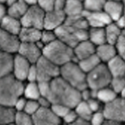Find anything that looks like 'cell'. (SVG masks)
Listing matches in <instances>:
<instances>
[{
  "label": "cell",
  "instance_id": "6da1fadb",
  "mask_svg": "<svg viewBox=\"0 0 125 125\" xmlns=\"http://www.w3.org/2000/svg\"><path fill=\"white\" fill-rule=\"evenodd\" d=\"M89 28L85 19L81 15L66 17L62 24L54 31L58 39L73 48L81 41L88 39Z\"/></svg>",
  "mask_w": 125,
  "mask_h": 125
},
{
  "label": "cell",
  "instance_id": "7a4b0ae2",
  "mask_svg": "<svg viewBox=\"0 0 125 125\" xmlns=\"http://www.w3.org/2000/svg\"><path fill=\"white\" fill-rule=\"evenodd\" d=\"M46 97L51 104H60L73 109L81 100L80 91L70 85L60 76L50 82Z\"/></svg>",
  "mask_w": 125,
  "mask_h": 125
},
{
  "label": "cell",
  "instance_id": "3957f363",
  "mask_svg": "<svg viewBox=\"0 0 125 125\" xmlns=\"http://www.w3.org/2000/svg\"><path fill=\"white\" fill-rule=\"evenodd\" d=\"M24 87L23 82L11 74L0 78V104L13 107L23 95Z\"/></svg>",
  "mask_w": 125,
  "mask_h": 125
},
{
  "label": "cell",
  "instance_id": "277c9868",
  "mask_svg": "<svg viewBox=\"0 0 125 125\" xmlns=\"http://www.w3.org/2000/svg\"><path fill=\"white\" fill-rule=\"evenodd\" d=\"M42 52V56L60 67L67 63L76 62L73 48L58 39L44 46Z\"/></svg>",
  "mask_w": 125,
  "mask_h": 125
},
{
  "label": "cell",
  "instance_id": "5b68a950",
  "mask_svg": "<svg viewBox=\"0 0 125 125\" xmlns=\"http://www.w3.org/2000/svg\"><path fill=\"white\" fill-rule=\"evenodd\" d=\"M60 76L79 91L88 88L86 74L76 62L72 61L60 67Z\"/></svg>",
  "mask_w": 125,
  "mask_h": 125
},
{
  "label": "cell",
  "instance_id": "8992f818",
  "mask_svg": "<svg viewBox=\"0 0 125 125\" xmlns=\"http://www.w3.org/2000/svg\"><path fill=\"white\" fill-rule=\"evenodd\" d=\"M105 118L103 124L119 125L125 122V99L117 97L105 104L102 110Z\"/></svg>",
  "mask_w": 125,
  "mask_h": 125
},
{
  "label": "cell",
  "instance_id": "52a82bcc",
  "mask_svg": "<svg viewBox=\"0 0 125 125\" xmlns=\"http://www.w3.org/2000/svg\"><path fill=\"white\" fill-rule=\"evenodd\" d=\"M112 77L106 64L101 62L86 74L87 87L92 90L98 91L109 86Z\"/></svg>",
  "mask_w": 125,
  "mask_h": 125
},
{
  "label": "cell",
  "instance_id": "ba28073f",
  "mask_svg": "<svg viewBox=\"0 0 125 125\" xmlns=\"http://www.w3.org/2000/svg\"><path fill=\"white\" fill-rule=\"evenodd\" d=\"M34 64L37 72V82H50L60 76V67L43 56Z\"/></svg>",
  "mask_w": 125,
  "mask_h": 125
},
{
  "label": "cell",
  "instance_id": "9c48e42d",
  "mask_svg": "<svg viewBox=\"0 0 125 125\" xmlns=\"http://www.w3.org/2000/svg\"><path fill=\"white\" fill-rule=\"evenodd\" d=\"M45 14V12L38 5L29 7L27 11L20 19L22 26L43 29Z\"/></svg>",
  "mask_w": 125,
  "mask_h": 125
},
{
  "label": "cell",
  "instance_id": "30bf717a",
  "mask_svg": "<svg viewBox=\"0 0 125 125\" xmlns=\"http://www.w3.org/2000/svg\"><path fill=\"white\" fill-rule=\"evenodd\" d=\"M33 124L59 125L62 120L53 113L51 107H40L32 115Z\"/></svg>",
  "mask_w": 125,
  "mask_h": 125
},
{
  "label": "cell",
  "instance_id": "8fae6325",
  "mask_svg": "<svg viewBox=\"0 0 125 125\" xmlns=\"http://www.w3.org/2000/svg\"><path fill=\"white\" fill-rule=\"evenodd\" d=\"M17 52L31 64H35L42 56V49L37 43L21 42Z\"/></svg>",
  "mask_w": 125,
  "mask_h": 125
},
{
  "label": "cell",
  "instance_id": "7c38bea8",
  "mask_svg": "<svg viewBox=\"0 0 125 125\" xmlns=\"http://www.w3.org/2000/svg\"><path fill=\"white\" fill-rule=\"evenodd\" d=\"M89 28H104L112 21L103 10L84 11L82 14Z\"/></svg>",
  "mask_w": 125,
  "mask_h": 125
},
{
  "label": "cell",
  "instance_id": "4fadbf2b",
  "mask_svg": "<svg viewBox=\"0 0 125 125\" xmlns=\"http://www.w3.org/2000/svg\"><path fill=\"white\" fill-rule=\"evenodd\" d=\"M18 36L0 27V51L11 54L17 52L20 44Z\"/></svg>",
  "mask_w": 125,
  "mask_h": 125
},
{
  "label": "cell",
  "instance_id": "5bb4252c",
  "mask_svg": "<svg viewBox=\"0 0 125 125\" xmlns=\"http://www.w3.org/2000/svg\"><path fill=\"white\" fill-rule=\"evenodd\" d=\"M66 17L62 10L53 9L46 12L44 19L43 29L55 31L62 24Z\"/></svg>",
  "mask_w": 125,
  "mask_h": 125
},
{
  "label": "cell",
  "instance_id": "9a60e30c",
  "mask_svg": "<svg viewBox=\"0 0 125 125\" xmlns=\"http://www.w3.org/2000/svg\"><path fill=\"white\" fill-rule=\"evenodd\" d=\"M31 64L25 58L18 54L13 59V75L22 82L27 78L29 69Z\"/></svg>",
  "mask_w": 125,
  "mask_h": 125
},
{
  "label": "cell",
  "instance_id": "2e32d148",
  "mask_svg": "<svg viewBox=\"0 0 125 125\" xmlns=\"http://www.w3.org/2000/svg\"><path fill=\"white\" fill-rule=\"evenodd\" d=\"M103 10L104 12L112 22L124 15V1L107 0Z\"/></svg>",
  "mask_w": 125,
  "mask_h": 125
},
{
  "label": "cell",
  "instance_id": "e0dca14e",
  "mask_svg": "<svg viewBox=\"0 0 125 125\" xmlns=\"http://www.w3.org/2000/svg\"><path fill=\"white\" fill-rule=\"evenodd\" d=\"M96 47L88 39L81 41L73 48L75 61L77 62L95 54Z\"/></svg>",
  "mask_w": 125,
  "mask_h": 125
},
{
  "label": "cell",
  "instance_id": "ac0fdd59",
  "mask_svg": "<svg viewBox=\"0 0 125 125\" xmlns=\"http://www.w3.org/2000/svg\"><path fill=\"white\" fill-rule=\"evenodd\" d=\"M106 63L112 77L125 76L124 58L116 55Z\"/></svg>",
  "mask_w": 125,
  "mask_h": 125
},
{
  "label": "cell",
  "instance_id": "d6986e66",
  "mask_svg": "<svg viewBox=\"0 0 125 125\" xmlns=\"http://www.w3.org/2000/svg\"><path fill=\"white\" fill-rule=\"evenodd\" d=\"M42 30L22 26L17 36L21 42L36 43L40 41Z\"/></svg>",
  "mask_w": 125,
  "mask_h": 125
},
{
  "label": "cell",
  "instance_id": "ffe728a7",
  "mask_svg": "<svg viewBox=\"0 0 125 125\" xmlns=\"http://www.w3.org/2000/svg\"><path fill=\"white\" fill-rule=\"evenodd\" d=\"M0 27L10 33L17 36L22 25L20 19L7 14L0 23Z\"/></svg>",
  "mask_w": 125,
  "mask_h": 125
},
{
  "label": "cell",
  "instance_id": "44dd1931",
  "mask_svg": "<svg viewBox=\"0 0 125 125\" xmlns=\"http://www.w3.org/2000/svg\"><path fill=\"white\" fill-rule=\"evenodd\" d=\"M95 54L101 62L104 63L107 62L117 55L114 45L107 42L96 46Z\"/></svg>",
  "mask_w": 125,
  "mask_h": 125
},
{
  "label": "cell",
  "instance_id": "7402d4cb",
  "mask_svg": "<svg viewBox=\"0 0 125 125\" xmlns=\"http://www.w3.org/2000/svg\"><path fill=\"white\" fill-rule=\"evenodd\" d=\"M63 11L67 17L82 15L84 11L83 0H67Z\"/></svg>",
  "mask_w": 125,
  "mask_h": 125
},
{
  "label": "cell",
  "instance_id": "603a6c76",
  "mask_svg": "<svg viewBox=\"0 0 125 125\" xmlns=\"http://www.w3.org/2000/svg\"><path fill=\"white\" fill-rule=\"evenodd\" d=\"M13 59L10 53L0 51V78L11 74Z\"/></svg>",
  "mask_w": 125,
  "mask_h": 125
},
{
  "label": "cell",
  "instance_id": "cb8c5ba5",
  "mask_svg": "<svg viewBox=\"0 0 125 125\" xmlns=\"http://www.w3.org/2000/svg\"><path fill=\"white\" fill-rule=\"evenodd\" d=\"M88 40L96 46L106 43L104 28H89Z\"/></svg>",
  "mask_w": 125,
  "mask_h": 125
},
{
  "label": "cell",
  "instance_id": "d4e9b609",
  "mask_svg": "<svg viewBox=\"0 0 125 125\" xmlns=\"http://www.w3.org/2000/svg\"><path fill=\"white\" fill-rule=\"evenodd\" d=\"M28 7L23 0H18L15 3L8 7L7 11V15L20 19L27 11Z\"/></svg>",
  "mask_w": 125,
  "mask_h": 125
},
{
  "label": "cell",
  "instance_id": "484cf974",
  "mask_svg": "<svg viewBox=\"0 0 125 125\" xmlns=\"http://www.w3.org/2000/svg\"><path fill=\"white\" fill-rule=\"evenodd\" d=\"M124 31L119 28L113 22L109 23L104 27L106 42L114 45Z\"/></svg>",
  "mask_w": 125,
  "mask_h": 125
},
{
  "label": "cell",
  "instance_id": "4316f807",
  "mask_svg": "<svg viewBox=\"0 0 125 125\" xmlns=\"http://www.w3.org/2000/svg\"><path fill=\"white\" fill-rule=\"evenodd\" d=\"M80 68L86 74H87L92 70L97 67L101 62L95 53L89 57L85 58L77 62Z\"/></svg>",
  "mask_w": 125,
  "mask_h": 125
},
{
  "label": "cell",
  "instance_id": "83f0119b",
  "mask_svg": "<svg viewBox=\"0 0 125 125\" xmlns=\"http://www.w3.org/2000/svg\"><path fill=\"white\" fill-rule=\"evenodd\" d=\"M16 112L13 107L0 104V124L14 123Z\"/></svg>",
  "mask_w": 125,
  "mask_h": 125
},
{
  "label": "cell",
  "instance_id": "f1b7e54d",
  "mask_svg": "<svg viewBox=\"0 0 125 125\" xmlns=\"http://www.w3.org/2000/svg\"><path fill=\"white\" fill-rule=\"evenodd\" d=\"M23 95L28 100H37L41 96L37 82H29L24 87Z\"/></svg>",
  "mask_w": 125,
  "mask_h": 125
},
{
  "label": "cell",
  "instance_id": "f546056e",
  "mask_svg": "<svg viewBox=\"0 0 125 125\" xmlns=\"http://www.w3.org/2000/svg\"><path fill=\"white\" fill-rule=\"evenodd\" d=\"M73 109L78 117L90 122V121L93 112L86 101L81 100Z\"/></svg>",
  "mask_w": 125,
  "mask_h": 125
},
{
  "label": "cell",
  "instance_id": "4dcf8cb0",
  "mask_svg": "<svg viewBox=\"0 0 125 125\" xmlns=\"http://www.w3.org/2000/svg\"><path fill=\"white\" fill-rule=\"evenodd\" d=\"M117 97V94L109 86L97 91L96 98L104 104L113 101Z\"/></svg>",
  "mask_w": 125,
  "mask_h": 125
},
{
  "label": "cell",
  "instance_id": "1f68e13d",
  "mask_svg": "<svg viewBox=\"0 0 125 125\" xmlns=\"http://www.w3.org/2000/svg\"><path fill=\"white\" fill-rule=\"evenodd\" d=\"M107 0H83L84 10L96 11L102 10Z\"/></svg>",
  "mask_w": 125,
  "mask_h": 125
},
{
  "label": "cell",
  "instance_id": "d6a6232c",
  "mask_svg": "<svg viewBox=\"0 0 125 125\" xmlns=\"http://www.w3.org/2000/svg\"><path fill=\"white\" fill-rule=\"evenodd\" d=\"M14 123L18 125L33 124L32 116L23 111H16L15 115Z\"/></svg>",
  "mask_w": 125,
  "mask_h": 125
},
{
  "label": "cell",
  "instance_id": "836d02e7",
  "mask_svg": "<svg viewBox=\"0 0 125 125\" xmlns=\"http://www.w3.org/2000/svg\"><path fill=\"white\" fill-rule=\"evenodd\" d=\"M125 76L112 77L110 83V87L117 94L125 90Z\"/></svg>",
  "mask_w": 125,
  "mask_h": 125
},
{
  "label": "cell",
  "instance_id": "e575fe53",
  "mask_svg": "<svg viewBox=\"0 0 125 125\" xmlns=\"http://www.w3.org/2000/svg\"><path fill=\"white\" fill-rule=\"evenodd\" d=\"M57 39V36L54 31L44 29L42 30L40 41L44 46Z\"/></svg>",
  "mask_w": 125,
  "mask_h": 125
},
{
  "label": "cell",
  "instance_id": "d590c367",
  "mask_svg": "<svg viewBox=\"0 0 125 125\" xmlns=\"http://www.w3.org/2000/svg\"><path fill=\"white\" fill-rule=\"evenodd\" d=\"M117 55L125 59V34L124 31L114 44Z\"/></svg>",
  "mask_w": 125,
  "mask_h": 125
},
{
  "label": "cell",
  "instance_id": "8d00e7d4",
  "mask_svg": "<svg viewBox=\"0 0 125 125\" xmlns=\"http://www.w3.org/2000/svg\"><path fill=\"white\" fill-rule=\"evenodd\" d=\"M51 109L58 118L62 119L71 108L60 104H52Z\"/></svg>",
  "mask_w": 125,
  "mask_h": 125
},
{
  "label": "cell",
  "instance_id": "74e56055",
  "mask_svg": "<svg viewBox=\"0 0 125 125\" xmlns=\"http://www.w3.org/2000/svg\"><path fill=\"white\" fill-rule=\"evenodd\" d=\"M40 108V105L37 100H27L23 111L32 116Z\"/></svg>",
  "mask_w": 125,
  "mask_h": 125
},
{
  "label": "cell",
  "instance_id": "f35d334b",
  "mask_svg": "<svg viewBox=\"0 0 125 125\" xmlns=\"http://www.w3.org/2000/svg\"><path fill=\"white\" fill-rule=\"evenodd\" d=\"M105 120V118L102 110L93 113L90 119V124L93 125L103 124Z\"/></svg>",
  "mask_w": 125,
  "mask_h": 125
},
{
  "label": "cell",
  "instance_id": "ab89813d",
  "mask_svg": "<svg viewBox=\"0 0 125 125\" xmlns=\"http://www.w3.org/2000/svg\"><path fill=\"white\" fill-rule=\"evenodd\" d=\"M37 5L45 13L54 9V0H39Z\"/></svg>",
  "mask_w": 125,
  "mask_h": 125
},
{
  "label": "cell",
  "instance_id": "60d3db41",
  "mask_svg": "<svg viewBox=\"0 0 125 125\" xmlns=\"http://www.w3.org/2000/svg\"><path fill=\"white\" fill-rule=\"evenodd\" d=\"M78 116L74 109H70L68 113L62 119V121L67 124H73Z\"/></svg>",
  "mask_w": 125,
  "mask_h": 125
},
{
  "label": "cell",
  "instance_id": "b9f144b4",
  "mask_svg": "<svg viewBox=\"0 0 125 125\" xmlns=\"http://www.w3.org/2000/svg\"><path fill=\"white\" fill-rule=\"evenodd\" d=\"M91 111L93 113L101 110V103L97 99L91 98L86 101Z\"/></svg>",
  "mask_w": 125,
  "mask_h": 125
},
{
  "label": "cell",
  "instance_id": "7bdbcfd3",
  "mask_svg": "<svg viewBox=\"0 0 125 125\" xmlns=\"http://www.w3.org/2000/svg\"><path fill=\"white\" fill-rule=\"evenodd\" d=\"M50 82H37L41 96L47 97L48 93L49 91Z\"/></svg>",
  "mask_w": 125,
  "mask_h": 125
},
{
  "label": "cell",
  "instance_id": "ee69618b",
  "mask_svg": "<svg viewBox=\"0 0 125 125\" xmlns=\"http://www.w3.org/2000/svg\"><path fill=\"white\" fill-rule=\"evenodd\" d=\"M26 80L29 82L37 81V72L35 64H31L29 69Z\"/></svg>",
  "mask_w": 125,
  "mask_h": 125
},
{
  "label": "cell",
  "instance_id": "f6af8a7d",
  "mask_svg": "<svg viewBox=\"0 0 125 125\" xmlns=\"http://www.w3.org/2000/svg\"><path fill=\"white\" fill-rule=\"evenodd\" d=\"M26 101L27 100L25 98L22 97H19L16 101L13 107H15V110H16V111H23Z\"/></svg>",
  "mask_w": 125,
  "mask_h": 125
},
{
  "label": "cell",
  "instance_id": "bcb514c9",
  "mask_svg": "<svg viewBox=\"0 0 125 125\" xmlns=\"http://www.w3.org/2000/svg\"><path fill=\"white\" fill-rule=\"evenodd\" d=\"M37 101L40 107H50L51 105V103L46 97L40 96Z\"/></svg>",
  "mask_w": 125,
  "mask_h": 125
},
{
  "label": "cell",
  "instance_id": "7dc6e473",
  "mask_svg": "<svg viewBox=\"0 0 125 125\" xmlns=\"http://www.w3.org/2000/svg\"><path fill=\"white\" fill-rule=\"evenodd\" d=\"M80 95L81 100L86 101L91 98V90L89 88H87L80 91Z\"/></svg>",
  "mask_w": 125,
  "mask_h": 125
},
{
  "label": "cell",
  "instance_id": "c3c4849f",
  "mask_svg": "<svg viewBox=\"0 0 125 125\" xmlns=\"http://www.w3.org/2000/svg\"><path fill=\"white\" fill-rule=\"evenodd\" d=\"M66 0H54V9L63 11Z\"/></svg>",
  "mask_w": 125,
  "mask_h": 125
},
{
  "label": "cell",
  "instance_id": "681fc988",
  "mask_svg": "<svg viewBox=\"0 0 125 125\" xmlns=\"http://www.w3.org/2000/svg\"><path fill=\"white\" fill-rule=\"evenodd\" d=\"M113 22L120 29L124 30L125 28V15H123L119 17Z\"/></svg>",
  "mask_w": 125,
  "mask_h": 125
},
{
  "label": "cell",
  "instance_id": "f907efd6",
  "mask_svg": "<svg viewBox=\"0 0 125 125\" xmlns=\"http://www.w3.org/2000/svg\"><path fill=\"white\" fill-rule=\"evenodd\" d=\"M6 9L3 4L0 3V23L2 19L6 15Z\"/></svg>",
  "mask_w": 125,
  "mask_h": 125
},
{
  "label": "cell",
  "instance_id": "816d5d0a",
  "mask_svg": "<svg viewBox=\"0 0 125 125\" xmlns=\"http://www.w3.org/2000/svg\"><path fill=\"white\" fill-rule=\"evenodd\" d=\"M73 124L76 125H87L90 124V122L87 120L81 118L80 117H77V118L75 120Z\"/></svg>",
  "mask_w": 125,
  "mask_h": 125
},
{
  "label": "cell",
  "instance_id": "f5cc1de1",
  "mask_svg": "<svg viewBox=\"0 0 125 125\" xmlns=\"http://www.w3.org/2000/svg\"><path fill=\"white\" fill-rule=\"evenodd\" d=\"M25 3L29 6L37 5L39 0H23Z\"/></svg>",
  "mask_w": 125,
  "mask_h": 125
},
{
  "label": "cell",
  "instance_id": "db71d44e",
  "mask_svg": "<svg viewBox=\"0 0 125 125\" xmlns=\"http://www.w3.org/2000/svg\"><path fill=\"white\" fill-rule=\"evenodd\" d=\"M18 0H6L5 3H6L7 5L8 6H10L13 4L15 3L16 2H17Z\"/></svg>",
  "mask_w": 125,
  "mask_h": 125
},
{
  "label": "cell",
  "instance_id": "11a10c76",
  "mask_svg": "<svg viewBox=\"0 0 125 125\" xmlns=\"http://www.w3.org/2000/svg\"><path fill=\"white\" fill-rule=\"evenodd\" d=\"M6 1V0H0V3H2V4L5 3Z\"/></svg>",
  "mask_w": 125,
  "mask_h": 125
},
{
  "label": "cell",
  "instance_id": "9f6ffc18",
  "mask_svg": "<svg viewBox=\"0 0 125 125\" xmlns=\"http://www.w3.org/2000/svg\"><path fill=\"white\" fill-rule=\"evenodd\" d=\"M122 0V1H124V0Z\"/></svg>",
  "mask_w": 125,
  "mask_h": 125
}]
</instances>
